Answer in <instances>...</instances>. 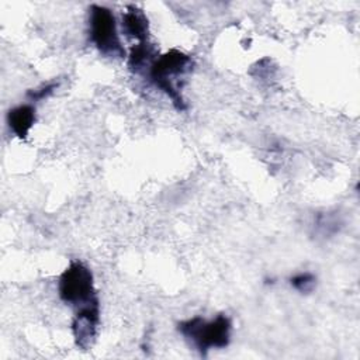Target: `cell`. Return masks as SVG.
I'll return each mask as SVG.
<instances>
[{
    "mask_svg": "<svg viewBox=\"0 0 360 360\" xmlns=\"http://www.w3.org/2000/svg\"><path fill=\"white\" fill-rule=\"evenodd\" d=\"M60 300L75 311L100 305L91 270L79 260H72L58 281Z\"/></svg>",
    "mask_w": 360,
    "mask_h": 360,
    "instance_id": "3957f363",
    "label": "cell"
},
{
    "mask_svg": "<svg viewBox=\"0 0 360 360\" xmlns=\"http://www.w3.org/2000/svg\"><path fill=\"white\" fill-rule=\"evenodd\" d=\"M315 225L322 232V235H332L336 231H339L340 221H339V218L333 217L332 214H326V215H321Z\"/></svg>",
    "mask_w": 360,
    "mask_h": 360,
    "instance_id": "30bf717a",
    "label": "cell"
},
{
    "mask_svg": "<svg viewBox=\"0 0 360 360\" xmlns=\"http://www.w3.org/2000/svg\"><path fill=\"white\" fill-rule=\"evenodd\" d=\"M59 83L58 82H49L46 84H41L39 87L37 89H31L27 91V96L30 100L32 101H41V100H45L48 98L56 89H58Z\"/></svg>",
    "mask_w": 360,
    "mask_h": 360,
    "instance_id": "8fae6325",
    "label": "cell"
},
{
    "mask_svg": "<svg viewBox=\"0 0 360 360\" xmlns=\"http://www.w3.org/2000/svg\"><path fill=\"white\" fill-rule=\"evenodd\" d=\"M7 124L15 136L25 139L35 124V107L31 104H21L11 108L7 112Z\"/></svg>",
    "mask_w": 360,
    "mask_h": 360,
    "instance_id": "52a82bcc",
    "label": "cell"
},
{
    "mask_svg": "<svg viewBox=\"0 0 360 360\" xmlns=\"http://www.w3.org/2000/svg\"><path fill=\"white\" fill-rule=\"evenodd\" d=\"M89 35L94 46L105 56H125L112 11L104 6L93 4L89 8Z\"/></svg>",
    "mask_w": 360,
    "mask_h": 360,
    "instance_id": "277c9868",
    "label": "cell"
},
{
    "mask_svg": "<svg viewBox=\"0 0 360 360\" xmlns=\"http://www.w3.org/2000/svg\"><path fill=\"white\" fill-rule=\"evenodd\" d=\"M122 32L132 39L143 42L148 39L149 22L145 13L136 6H128L122 14Z\"/></svg>",
    "mask_w": 360,
    "mask_h": 360,
    "instance_id": "8992f818",
    "label": "cell"
},
{
    "mask_svg": "<svg viewBox=\"0 0 360 360\" xmlns=\"http://www.w3.org/2000/svg\"><path fill=\"white\" fill-rule=\"evenodd\" d=\"M290 284L292 285V288H295L298 292L301 294H309L314 291L315 285H316V277L315 274L309 273V271H302V273H297L290 278Z\"/></svg>",
    "mask_w": 360,
    "mask_h": 360,
    "instance_id": "9c48e42d",
    "label": "cell"
},
{
    "mask_svg": "<svg viewBox=\"0 0 360 360\" xmlns=\"http://www.w3.org/2000/svg\"><path fill=\"white\" fill-rule=\"evenodd\" d=\"M179 332L205 356L211 349H224L231 342L232 322L225 314L207 321L201 316H193L177 325Z\"/></svg>",
    "mask_w": 360,
    "mask_h": 360,
    "instance_id": "7a4b0ae2",
    "label": "cell"
},
{
    "mask_svg": "<svg viewBox=\"0 0 360 360\" xmlns=\"http://www.w3.org/2000/svg\"><path fill=\"white\" fill-rule=\"evenodd\" d=\"M100 325V305L83 308L75 312L72 322V333L75 343L82 350L91 347L97 336V329Z\"/></svg>",
    "mask_w": 360,
    "mask_h": 360,
    "instance_id": "5b68a950",
    "label": "cell"
},
{
    "mask_svg": "<svg viewBox=\"0 0 360 360\" xmlns=\"http://www.w3.org/2000/svg\"><path fill=\"white\" fill-rule=\"evenodd\" d=\"M193 66V58L179 49L167 51L158 56L149 66L150 82L172 100V104L179 111H183L187 107L180 93L179 79L191 72Z\"/></svg>",
    "mask_w": 360,
    "mask_h": 360,
    "instance_id": "6da1fadb",
    "label": "cell"
},
{
    "mask_svg": "<svg viewBox=\"0 0 360 360\" xmlns=\"http://www.w3.org/2000/svg\"><path fill=\"white\" fill-rule=\"evenodd\" d=\"M156 58L158 55L155 46L148 41H143L131 48V52L128 55V66L131 70L139 72L145 66H150Z\"/></svg>",
    "mask_w": 360,
    "mask_h": 360,
    "instance_id": "ba28073f",
    "label": "cell"
}]
</instances>
